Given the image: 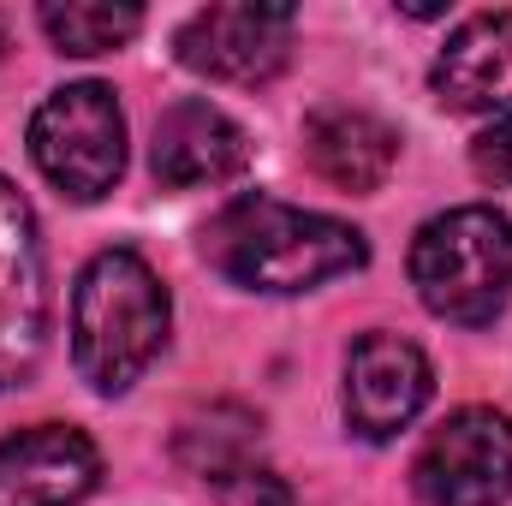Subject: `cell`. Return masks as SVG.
Wrapping results in <instances>:
<instances>
[{"label":"cell","instance_id":"1","mask_svg":"<svg viewBox=\"0 0 512 506\" xmlns=\"http://www.w3.org/2000/svg\"><path fill=\"white\" fill-rule=\"evenodd\" d=\"M203 256L215 274H227L245 292H316L352 268L370 262V245L358 227L292 209L280 197H233L209 227H203Z\"/></svg>","mask_w":512,"mask_h":506},{"label":"cell","instance_id":"2","mask_svg":"<svg viewBox=\"0 0 512 506\" xmlns=\"http://www.w3.org/2000/svg\"><path fill=\"white\" fill-rule=\"evenodd\" d=\"M173 328L167 286L137 251H102L72 292V364L96 393H126L161 358Z\"/></svg>","mask_w":512,"mask_h":506},{"label":"cell","instance_id":"3","mask_svg":"<svg viewBox=\"0 0 512 506\" xmlns=\"http://www.w3.org/2000/svg\"><path fill=\"white\" fill-rule=\"evenodd\" d=\"M411 286L429 316L489 328L512 298V221L489 203L423 221L411 239Z\"/></svg>","mask_w":512,"mask_h":506},{"label":"cell","instance_id":"4","mask_svg":"<svg viewBox=\"0 0 512 506\" xmlns=\"http://www.w3.org/2000/svg\"><path fill=\"white\" fill-rule=\"evenodd\" d=\"M30 161L72 203H102L126 173V114L108 84H66L30 114Z\"/></svg>","mask_w":512,"mask_h":506},{"label":"cell","instance_id":"5","mask_svg":"<svg viewBox=\"0 0 512 506\" xmlns=\"http://www.w3.org/2000/svg\"><path fill=\"white\" fill-rule=\"evenodd\" d=\"M411 483L429 506H501L512 495V417L489 405L453 411L423 441Z\"/></svg>","mask_w":512,"mask_h":506},{"label":"cell","instance_id":"6","mask_svg":"<svg viewBox=\"0 0 512 506\" xmlns=\"http://www.w3.org/2000/svg\"><path fill=\"white\" fill-rule=\"evenodd\" d=\"M48 346V268L36 215L0 173V393L24 387Z\"/></svg>","mask_w":512,"mask_h":506},{"label":"cell","instance_id":"7","mask_svg":"<svg viewBox=\"0 0 512 506\" xmlns=\"http://www.w3.org/2000/svg\"><path fill=\"white\" fill-rule=\"evenodd\" d=\"M292 30H298V12L292 6H203L179 24L173 48H179V66H191L197 78H215V84H268L286 54H292Z\"/></svg>","mask_w":512,"mask_h":506},{"label":"cell","instance_id":"8","mask_svg":"<svg viewBox=\"0 0 512 506\" xmlns=\"http://www.w3.org/2000/svg\"><path fill=\"white\" fill-rule=\"evenodd\" d=\"M435 393L429 358L399 334H364L346 358V423L358 441H393Z\"/></svg>","mask_w":512,"mask_h":506},{"label":"cell","instance_id":"9","mask_svg":"<svg viewBox=\"0 0 512 506\" xmlns=\"http://www.w3.org/2000/svg\"><path fill=\"white\" fill-rule=\"evenodd\" d=\"M102 483V453L72 423H36L0 441V506H78Z\"/></svg>","mask_w":512,"mask_h":506},{"label":"cell","instance_id":"10","mask_svg":"<svg viewBox=\"0 0 512 506\" xmlns=\"http://www.w3.org/2000/svg\"><path fill=\"white\" fill-rule=\"evenodd\" d=\"M251 161V137L233 114H221L215 102H173L155 120L149 143V167L167 191H203V185H227L239 179Z\"/></svg>","mask_w":512,"mask_h":506},{"label":"cell","instance_id":"11","mask_svg":"<svg viewBox=\"0 0 512 506\" xmlns=\"http://www.w3.org/2000/svg\"><path fill=\"white\" fill-rule=\"evenodd\" d=\"M441 108L453 114H495V108H512V12H477L465 18L435 72H429Z\"/></svg>","mask_w":512,"mask_h":506},{"label":"cell","instance_id":"12","mask_svg":"<svg viewBox=\"0 0 512 506\" xmlns=\"http://www.w3.org/2000/svg\"><path fill=\"white\" fill-rule=\"evenodd\" d=\"M304 155L310 167L340 185V191H376L393 161H399V131L376 120L370 108H346V102H328L304 120Z\"/></svg>","mask_w":512,"mask_h":506},{"label":"cell","instance_id":"13","mask_svg":"<svg viewBox=\"0 0 512 506\" xmlns=\"http://www.w3.org/2000/svg\"><path fill=\"white\" fill-rule=\"evenodd\" d=\"M256 447H262V417H256L251 405H233V399H221V405L185 417L179 435H173V459H179L191 477L215 483V489L233 483L239 471H251Z\"/></svg>","mask_w":512,"mask_h":506},{"label":"cell","instance_id":"14","mask_svg":"<svg viewBox=\"0 0 512 506\" xmlns=\"http://www.w3.org/2000/svg\"><path fill=\"white\" fill-rule=\"evenodd\" d=\"M36 18H42L48 42L60 54H78V60L108 54V48H126L131 36L143 30V12L137 6H102V0H66V6L48 0Z\"/></svg>","mask_w":512,"mask_h":506},{"label":"cell","instance_id":"15","mask_svg":"<svg viewBox=\"0 0 512 506\" xmlns=\"http://www.w3.org/2000/svg\"><path fill=\"white\" fill-rule=\"evenodd\" d=\"M221 506H292V489H286L280 471L251 465V471H239L233 483H221Z\"/></svg>","mask_w":512,"mask_h":506},{"label":"cell","instance_id":"16","mask_svg":"<svg viewBox=\"0 0 512 506\" xmlns=\"http://www.w3.org/2000/svg\"><path fill=\"white\" fill-rule=\"evenodd\" d=\"M471 161H477V173H483L489 185H507L512 191V114L495 120V126L471 143Z\"/></svg>","mask_w":512,"mask_h":506},{"label":"cell","instance_id":"17","mask_svg":"<svg viewBox=\"0 0 512 506\" xmlns=\"http://www.w3.org/2000/svg\"><path fill=\"white\" fill-rule=\"evenodd\" d=\"M6 42H12V36H6V12H0V60H6Z\"/></svg>","mask_w":512,"mask_h":506}]
</instances>
